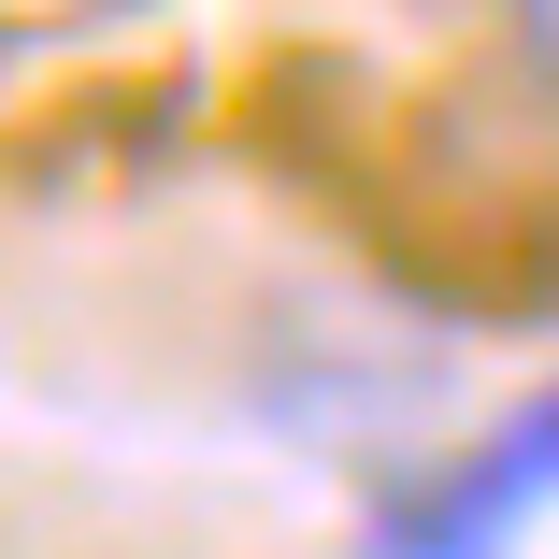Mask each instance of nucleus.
<instances>
[{"instance_id":"1","label":"nucleus","mask_w":559,"mask_h":559,"mask_svg":"<svg viewBox=\"0 0 559 559\" xmlns=\"http://www.w3.org/2000/svg\"><path fill=\"white\" fill-rule=\"evenodd\" d=\"M559 488V402H531L502 444H474L460 474H430L416 502H388V531H373V559H502L516 545V516Z\"/></svg>"},{"instance_id":"2","label":"nucleus","mask_w":559,"mask_h":559,"mask_svg":"<svg viewBox=\"0 0 559 559\" xmlns=\"http://www.w3.org/2000/svg\"><path fill=\"white\" fill-rule=\"evenodd\" d=\"M502 29H516V58H531V86L559 100V0H502Z\"/></svg>"}]
</instances>
